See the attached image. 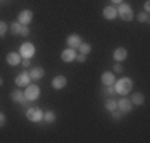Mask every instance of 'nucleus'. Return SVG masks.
<instances>
[{
  "mask_svg": "<svg viewBox=\"0 0 150 143\" xmlns=\"http://www.w3.org/2000/svg\"><path fill=\"white\" fill-rule=\"evenodd\" d=\"M137 21H139V22H144V24H147L149 22V21H150V16H149V13H139L137 14Z\"/></svg>",
  "mask_w": 150,
  "mask_h": 143,
  "instance_id": "5701e85b",
  "label": "nucleus"
},
{
  "mask_svg": "<svg viewBox=\"0 0 150 143\" xmlns=\"http://www.w3.org/2000/svg\"><path fill=\"white\" fill-rule=\"evenodd\" d=\"M35 54V46H34V43H30V41H26V43H23V45L19 46V56L23 57V59H32Z\"/></svg>",
  "mask_w": 150,
  "mask_h": 143,
  "instance_id": "20e7f679",
  "label": "nucleus"
},
{
  "mask_svg": "<svg viewBox=\"0 0 150 143\" xmlns=\"http://www.w3.org/2000/svg\"><path fill=\"white\" fill-rule=\"evenodd\" d=\"M21 27H23V24H19L18 21H13V22L10 24V30H11V34H13V35H19Z\"/></svg>",
  "mask_w": 150,
  "mask_h": 143,
  "instance_id": "4be33fe9",
  "label": "nucleus"
},
{
  "mask_svg": "<svg viewBox=\"0 0 150 143\" xmlns=\"http://www.w3.org/2000/svg\"><path fill=\"white\" fill-rule=\"evenodd\" d=\"M110 113H112V118H113V119H117V121L123 118V113H121L118 108H117V110H113V111H110Z\"/></svg>",
  "mask_w": 150,
  "mask_h": 143,
  "instance_id": "393cba45",
  "label": "nucleus"
},
{
  "mask_svg": "<svg viewBox=\"0 0 150 143\" xmlns=\"http://www.w3.org/2000/svg\"><path fill=\"white\" fill-rule=\"evenodd\" d=\"M80 43H81V37L78 34H72V35L67 37V46H69V48L77 49L78 46H80Z\"/></svg>",
  "mask_w": 150,
  "mask_h": 143,
  "instance_id": "ddd939ff",
  "label": "nucleus"
},
{
  "mask_svg": "<svg viewBox=\"0 0 150 143\" xmlns=\"http://www.w3.org/2000/svg\"><path fill=\"white\" fill-rule=\"evenodd\" d=\"M15 84L19 86V88H26L27 84H30V75H29V72H26V70L21 72V73L16 76Z\"/></svg>",
  "mask_w": 150,
  "mask_h": 143,
  "instance_id": "6e6552de",
  "label": "nucleus"
},
{
  "mask_svg": "<svg viewBox=\"0 0 150 143\" xmlns=\"http://www.w3.org/2000/svg\"><path fill=\"white\" fill-rule=\"evenodd\" d=\"M40 88L37 84H27L26 91H24V97H26L27 102H35L38 97H40Z\"/></svg>",
  "mask_w": 150,
  "mask_h": 143,
  "instance_id": "7ed1b4c3",
  "label": "nucleus"
},
{
  "mask_svg": "<svg viewBox=\"0 0 150 143\" xmlns=\"http://www.w3.org/2000/svg\"><path fill=\"white\" fill-rule=\"evenodd\" d=\"M6 30H8V24L5 21H0V37H5Z\"/></svg>",
  "mask_w": 150,
  "mask_h": 143,
  "instance_id": "b1692460",
  "label": "nucleus"
},
{
  "mask_svg": "<svg viewBox=\"0 0 150 143\" xmlns=\"http://www.w3.org/2000/svg\"><path fill=\"white\" fill-rule=\"evenodd\" d=\"M26 118L29 121H32V123H40V121L43 119V111H42L38 107H30L26 111Z\"/></svg>",
  "mask_w": 150,
  "mask_h": 143,
  "instance_id": "39448f33",
  "label": "nucleus"
},
{
  "mask_svg": "<svg viewBox=\"0 0 150 143\" xmlns=\"http://www.w3.org/2000/svg\"><path fill=\"white\" fill-rule=\"evenodd\" d=\"M131 102H133V105H137L141 107L142 103H144V94H141V92H134L133 95H131Z\"/></svg>",
  "mask_w": 150,
  "mask_h": 143,
  "instance_id": "a211bd4d",
  "label": "nucleus"
},
{
  "mask_svg": "<svg viewBox=\"0 0 150 143\" xmlns=\"http://www.w3.org/2000/svg\"><path fill=\"white\" fill-rule=\"evenodd\" d=\"M75 57H77V51L74 48H66L62 53H61V59L64 62H74Z\"/></svg>",
  "mask_w": 150,
  "mask_h": 143,
  "instance_id": "9d476101",
  "label": "nucleus"
},
{
  "mask_svg": "<svg viewBox=\"0 0 150 143\" xmlns=\"http://www.w3.org/2000/svg\"><path fill=\"white\" fill-rule=\"evenodd\" d=\"M112 3H115V5H120V3H123V0H110Z\"/></svg>",
  "mask_w": 150,
  "mask_h": 143,
  "instance_id": "473e14b6",
  "label": "nucleus"
},
{
  "mask_svg": "<svg viewBox=\"0 0 150 143\" xmlns=\"http://www.w3.org/2000/svg\"><path fill=\"white\" fill-rule=\"evenodd\" d=\"M101 81L104 86H112L115 83V73H113V72H104L102 76H101Z\"/></svg>",
  "mask_w": 150,
  "mask_h": 143,
  "instance_id": "4468645a",
  "label": "nucleus"
},
{
  "mask_svg": "<svg viewBox=\"0 0 150 143\" xmlns=\"http://www.w3.org/2000/svg\"><path fill=\"white\" fill-rule=\"evenodd\" d=\"M29 34H30V29H29V26H23V27H21L19 35H23V37H29Z\"/></svg>",
  "mask_w": 150,
  "mask_h": 143,
  "instance_id": "a878e982",
  "label": "nucleus"
},
{
  "mask_svg": "<svg viewBox=\"0 0 150 143\" xmlns=\"http://www.w3.org/2000/svg\"><path fill=\"white\" fill-rule=\"evenodd\" d=\"M75 60H77V62H81V64H83L85 60H86V56H85V54H81V53H78L77 57H75Z\"/></svg>",
  "mask_w": 150,
  "mask_h": 143,
  "instance_id": "c85d7f7f",
  "label": "nucleus"
},
{
  "mask_svg": "<svg viewBox=\"0 0 150 143\" xmlns=\"http://www.w3.org/2000/svg\"><path fill=\"white\" fill-rule=\"evenodd\" d=\"M105 94L107 95H115V86H107V89H105Z\"/></svg>",
  "mask_w": 150,
  "mask_h": 143,
  "instance_id": "cd10ccee",
  "label": "nucleus"
},
{
  "mask_svg": "<svg viewBox=\"0 0 150 143\" xmlns=\"http://www.w3.org/2000/svg\"><path fill=\"white\" fill-rule=\"evenodd\" d=\"M102 16H104L105 19H109V21L115 19V18H117V8H115V6H112V5L105 6V8L102 10Z\"/></svg>",
  "mask_w": 150,
  "mask_h": 143,
  "instance_id": "dca6fc26",
  "label": "nucleus"
},
{
  "mask_svg": "<svg viewBox=\"0 0 150 143\" xmlns=\"http://www.w3.org/2000/svg\"><path fill=\"white\" fill-rule=\"evenodd\" d=\"M29 75H30V80H42L45 76V69L43 67H34L29 72Z\"/></svg>",
  "mask_w": 150,
  "mask_h": 143,
  "instance_id": "f3484780",
  "label": "nucleus"
},
{
  "mask_svg": "<svg viewBox=\"0 0 150 143\" xmlns=\"http://www.w3.org/2000/svg\"><path fill=\"white\" fill-rule=\"evenodd\" d=\"M6 64L11 65V67H16L18 64H21L19 53H8V54H6Z\"/></svg>",
  "mask_w": 150,
  "mask_h": 143,
  "instance_id": "2eb2a0df",
  "label": "nucleus"
},
{
  "mask_svg": "<svg viewBox=\"0 0 150 143\" xmlns=\"http://www.w3.org/2000/svg\"><path fill=\"white\" fill-rule=\"evenodd\" d=\"M144 11L145 13H150V2H145L144 3Z\"/></svg>",
  "mask_w": 150,
  "mask_h": 143,
  "instance_id": "2f4dec72",
  "label": "nucleus"
},
{
  "mask_svg": "<svg viewBox=\"0 0 150 143\" xmlns=\"http://www.w3.org/2000/svg\"><path fill=\"white\" fill-rule=\"evenodd\" d=\"M115 92L120 95H126L128 92H131V89H133L134 86V81L131 80V78H120V80H117L115 83Z\"/></svg>",
  "mask_w": 150,
  "mask_h": 143,
  "instance_id": "f257e3e1",
  "label": "nucleus"
},
{
  "mask_svg": "<svg viewBox=\"0 0 150 143\" xmlns=\"http://www.w3.org/2000/svg\"><path fill=\"white\" fill-rule=\"evenodd\" d=\"M126 57H128V49L123 48V46H120L113 51V60L115 62H123V60H126Z\"/></svg>",
  "mask_w": 150,
  "mask_h": 143,
  "instance_id": "9b49d317",
  "label": "nucleus"
},
{
  "mask_svg": "<svg viewBox=\"0 0 150 143\" xmlns=\"http://www.w3.org/2000/svg\"><path fill=\"white\" fill-rule=\"evenodd\" d=\"M6 124V116L3 113H0V127H3Z\"/></svg>",
  "mask_w": 150,
  "mask_h": 143,
  "instance_id": "c756f323",
  "label": "nucleus"
},
{
  "mask_svg": "<svg viewBox=\"0 0 150 143\" xmlns=\"http://www.w3.org/2000/svg\"><path fill=\"white\" fill-rule=\"evenodd\" d=\"M77 49H78V53H81V54L88 56V54L91 53V45H90V43H83V41H81L80 46H78Z\"/></svg>",
  "mask_w": 150,
  "mask_h": 143,
  "instance_id": "6ab92c4d",
  "label": "nucleus"
},
{
  "mask_svg": "<svg viewBox=\"0 0 150 143\" xmlns=\"http://www.w3.org/2000/svg\"><path fill=\"white\" fill-rule=\"evenodd\" d=\"M113 73H123V65L120 62L113 64Z\"/></svg>",
  "mask_w": 150,
  "mask_h": 143,
  "instance_id": "bb28decb",
  "label": "nucleus"
},
{
  "mask_svg": "<svg viewBox=\"0 0 150 143\" xmlns=\"http://www.w3.org/2000/svg\"><path fill=\"white\" fill-rule=\"evenodd\" d=\"M23 65H24V69L30 67V59H23Z\"/></svg>",
  "mask_w": 150,
  "mask_h": 143,
  "instance_id": "7c9ffc66",
  "label": "nucleus"
},
{
  "mask_svg": "<svg viewBox=\"0 0 150 143\" xmlns=\"http://www.w3.org/2000/svg\"><path fill=\"white\" fill-rule=\"evenodd\" d=\"M10 99H11L13 102L21 103V105H26V103H27L26 97H24V91H21V89H18V91H13L11 94H10Z\"/></svg>",
  "mask_w": 150,
  "mask_h": 143,
  "instance_id": "f8f14e48",
  "label": "nucleus"
},
{
  "mask_svg": "<svg viewBox=\"0 0 150 143\" xmlns=\"http://www.w3.org/2000/svg\"><path fill=\"white\" fill-rule=\"evenodd\" d=\"M43 121H45V123H48V124L54 123V121H56V113L54 111H45L43 113Z\"/></svg>",
  "mask_w": 150,
  "mask_h": 143,
  "instance_id": "412c9836",
  "label": "nucleus"
},
{
  "mask_svg": "<svg viewBox=\"0 0 150 143\" xmlns=\"http://www.w3.org/2000/svg\"><path fill=\"white\" fill-rule=\"evenodd\" d=\"M104 107H105L107 111H113V110H117V100L115 99H107Z\"/></svg>",
  "mask_w": 150,
  "mask_h": 143,
  "instance_id": "aec40b11",
  "label": "nucleus"
},
{
  "mask_svg": "<svg viewBox=\"0 0 150 143\" xmlns=\"http://www.w3.org/2000/svg\"><path fill=\"white\" fill-rule=\"evenodd\" d=\"M2 84H3V78L0 76V86H2Z\"/></svg>",
  "mask_w": 150,
  "mask_h": 143,
  "instance_id": "72a5a7b5",
  "label": "nucleus"
},
{
  "mask_svg": "<svg viewBox=\"0 0 150 143\" xmlns=\"http://www.w3.org/2000/svg\"><path fill=\"white\" fill-rule=\"evenodd\" d=\"M51 86H53V89H56V91H59V89H64V88L67 86V78L64 76V75H58V76L53 78Z\"/></svg>",
  "mask_w": 150,
  "mask_h": 143,
  "instance_id": "1a4fd4ad",
  "label": "nucleus"
},
{
  "mask_svg": "<svg viewBox=\"0 0 150 143\" xmlns=\"http://www.w3.org/2000/svg\"><path fill=\"white\" fill-rule=\"evenodd\" d=\"M117 16H120L123 21H133L134 19V13H133V8H131V5H128V3H120L118 8H117Z\"/></svg>",
  "mask_w": 150,
  "mask_h": 143,
  "instance_id": "f03ea898",
  "label": "nucleus"
},
{
  "mask_svg": "<svg viewBox=\"0 0 150 143\" xmlns=\"http://www.w3.org/2000/svg\"><path fill=\"white\" fill-rule=\"evenodd\" d=\"M117 108H118L123 114H126V113H131V111H133L134 105H133V102H131L129 99H126V97L123 95V99L117 100Z\"/></svg>",
  "mask_w": 150,
  "mask_h": 143,
  "instance_id": "423d86ee",
  "label": "nucleus"
},
{
  "mask_svg": "<svg viewBox=\"0 0 150 143\" xmlns=\"http://www.w3.org/2000/svg\"><path fill=\"white\" fill-rule=\"evenodd\" d=\"M34 19V13L30 10H23L19 14H18V22L23 24V26H29Z\"/></svg>",
  "mask_w": 150,
  "mask_h": 143,
  "instance_id": "0eeeda50",
  "label": "nucleus"
}]
</instances>
